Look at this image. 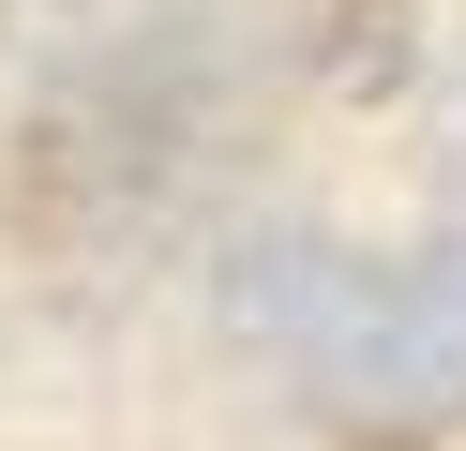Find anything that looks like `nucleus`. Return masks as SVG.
Wrapping results in <instances>:
<instances>
[{
    "instance_id": "f257e3e1",
    "label": "nucleus",
    "mask_w": 466,
    "mask_h": 451,
    "mask_svg": "<svg viewBox=\"0 0 466 451\" xmlns=\"http://www.w3.org/2000/svg\"><path fill=\"white\" fill-rule=\"evenodd\" d=\"M301 376L361 436L466 421V241H421V256H376V271L331 256L301 301Z\"/></svg>"
}]
</instances>
